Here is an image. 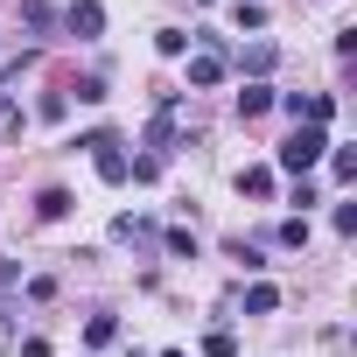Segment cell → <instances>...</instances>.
I'll return each instance as SVG.
<instances>
[{"label": "cell", "instance_id": "cell-1", "mask_svg": "<svg viewBox=\"0 0 357 357\" xmlns=\"http://www.w3.org/2000/svg\"><path fill=\"white\" fill-rule=\"evenodd\" d=\"M70 147H84L91 154V168H98V183H126V140L112 133V126H98V133H84V140H70Z\"/></svg>", "mask_w": 357, "mask_h": 357}, {"label": "cell", "instance_id": "cell-2", "mask_svg": "<svg viewBox=\"0 0 357 357\" xmlns=\"http://www.w3.org/2000/svg\"><path fill=\"white\" fill-rule=\"evenodd\" d=\"M322 154H329V133H322V126H294V133L280 140V168L294 175V183H301V175H308Z\"/></svg>", "mask_w": 357, "mask_h": 357}, {"label": "cell", "instance_id": "cell-3", "mask_svg": "<svg viewBox=\"0 0 357 357\" xmlns=\"http://www.w3.org/2000/svg\"><path fill=\"white\" fill-rule=\"evenodd\" d=\"M225 70H231V56H225V36H204V50L190 56V91H211V84H225Z\"/></svg>", "mask_w": 357, "mask_h": 357}, {"label": "cell", "instance_id": "cell-4", "mask_svg": "<svg viewBox=\"0 0 357 357\" xmlns=\"http://www.w3.org/2000/svg\"><path fill=\"white\" fill-rule=\"evenodd\" d=\"M287 112H294V126H322L329 133V119H336V91H294V98H280Z\"/></svg>", "mask_w": 357, "mask_h": 357}, {"label": "cell", "instance_id": "cell-5", "mask_svg": "<svg viewBox=\"0 0 357 357\" xmlns=\"http://www.w3.org/2000/svg\"><path fill=\"white\" fill-rule=\"evenodd\" d=\"M63 29H70L77 43H98V36H105V8H98V0H70V8H63Z\"/></svg>", "mask_w": 357, "mask_h": 357}, {"label": "cell", "instance_id": "cell-6", "mask_svg": "<svg viewBox=\"0 0 357 357\" xmlns=\"http://www.w3.org/2000/svg\"><path fill=\"white\" fill-rule=\"evenodd\" d=\"M259 112H273V84H266V77H252V84L238 91V119H259Z\"/></svg>", "mask_w": 357, "mask_h": 357}, {"label": "cell", "instance_id": "cell-7", "mask_svg": "<svg viewBox=\"0 0 357 357\" xmlns=\"http://www.w3.org/2000/svg\"><path fill=\"white\" fill-rule=\"evenodd\" d=\"M238 197H252V204H273V168H238Z\"/></svg>", "mask_w": 357, "mask_h": 357}, {"label": "cell", "instance_id": "cell-8", "mask_svg": "<svg viewBox=\"0 0 357 357\" xmlns=\"http://www.w3.org/2000/svg\"><path fill=\"white\" fill-rule=\"evenodd\" d=\"M273 63H280V50H273V43H252V50L238 56V70H245V77H266Z\"/></svg>", "mask_w": 357, "mask_h": 357}, {"label": "cell", "instance_id": "cell-9", "mask_svg": "<svg viewBox=\"0 0 357 357\" xmlns=\"http://www.w3.org/2000/svg\"><path fill=\"white\" fill-rule=\"evenodd\" d=\"M273 308H280V287L252 280V287H245V315H273Z\"/></svg>", "mask_w": 357, "mask_h": 357}, {"label": "cell", "instance_id": "cell-10", "mask_svg": "<svg viewBox=\"0 0 357 357\" xmlns=\"http://www.w3.org/2000/svg\"><path fill=\"white\" fill-rule=\"evenodd\" d=\"M22 22H29L36 36H50V29H56V8H50V0H22Z\"/></svg>", "mask_w": 357, "mask_h": 357}, {"label": "cell", "instance_id": "cell-11", "mask_svg": "<svg viewBox=\"0 0 357 357\" xmlns=\"http://www.w3.org/2000/svg\"><path fill=\"white\" fill-rule=\"evenodd\" d=\"M36 218H50V225L70 218V190H43V197H36Z\"/></svg>", "mask_w": 357, "mask_h": 357}, {"label": "cell", "instance_id": "cell-12", "mask_svg": "<svg viewBox=\"0 0 357 357\" xmlns=\"http://www.w3.org/2000/svg\"><path fill=\"white\" fill-rule=\"evenodd\" d=\"M112 336H119V315H91V322H84V343H91V350L112 343Z\"/></svg>", "mask_w": 357, "mask_h": 357}, {"label": "cell", "instance_id": "cell-13", "mask_svg": "<svg viewBox=\"0 0 357 357\" xmlns=\"http://www.w3.org/2000/svg\"><path fill=\"white\" fill-rule=\"evenodd\" d=\"M161 245H168V259H197V231H183V225H175Z\"/></svg>", "mask_w": 357, "mask_h": 357}, {"label": "cell", "instance_id": "cell-14", "mask_svg": "<svg viewBox=\"0 0 357 357\" xmlns=\"http://www.w3.org/2000/svg\"><path fill=\"white\" fill-rule=\"evenodd\" d=\"M154 50H161V56H190V36H183V29H154Z\"/></svg>", "mask_w": 357, "mask_h": 357}, {"label": "cell", "instance_id": "cell-15", "mask_svg": "<svg viewBox=\"0 0 357 357\" xmlns=\"http://www.w3.org/2000/svg\"><path fill=\"white\" fill-rule=\"evenodd\" d=\"M273 238H280V245H287V252H301V245H308V218H287V225H280V231H273Z\"/></svg>", "mask_w": 357, "mask_h": 357}, {"label": "cell", "instance_id": "cell-16", "mask_svg": "<svg viewBox=\"0 0 357 357\" xmlns=\"http://www.w3.org/2000/svg\"><path fill=\"white\" fill-rule=\"evenodd\" d=\"M204 357H238V336H231V329H211V336H204Z\"/></svg>", "mask_w": 357, "mask_h": 357}, {"label": "cell", "instance_id": "cell-17", "mask_svg": "<svg viewBox=\"0 0 357 357\" xmlns=\"http://www.w3.org/2000/svg\"><path fill=\"white\" fill-rule=\"evenodd\" d=\"M231 22H238V29H266V8H259V0H238Z\"/></svg>", "mask_w": 357, "mask_h": 357}, {"label": "cell", "instance_id": "cell-18", "mask_svg": "<svg viewBox=\"0 0 357 357\" xmlns=\"http://www.w3.org/2000/svg\"><path fill=\"white\" fill-rule=\"evenodd\" d=\"M329 168H336V183H357V147H336Z\"/></svg>", "mask_w": 357, "mask_h": 357}, {"label": "cell", "instance_id": "cell-19", "mask_svg": "<svg viewBox=\"0 0 357 357\" xmlns=\"http://www.w3.org/2000/svg\"><path fill=\"white\" fill-rule=\"evenodd\" d=\"M231 259H238L245 273H259V266H266V252H259V245H245V238H231Z\"/></svg>", "mask_w": 357, "mask_h": 357}, {"label": "cell", "instance_id": "cell-20", "mask_svg": "<svg viewBox=\"0 0 357 357\" xmlns=\"http://www.w3.org/2000/svg\"><path fill=\"white\" fill-rule=\"evenodd\" d=\"M70 91H77V98H84V105H105V77H77V84H70Z\"/></svg>", "mask_w": 357, "mask_h": 357}, {"label": "cell", "instance_id": "cell-21", "mask_svg": "<svg viewBox=\"0 0 357 357\" xmlns=\"http://www.w3.org/2000/svg\"><path fill=\"white\" fill-rule=\"evenodd\" d=\"M161 357H183V350H161Z\"/></svg>", "mask_w": 357, "mask_h": 357}]
</instances>
